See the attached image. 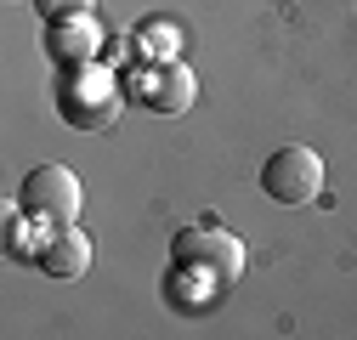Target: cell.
<instances>
[{"mask_svg": "<svg viewBox=\"0 0 357 340\" xmlns=\"http://www.w3.org/2000/svg\"><path fill=\"white\" fill-rule=\"evenodd\" d=\"M40 17L46 23H63V17H85V12H97V0H34Z\"/></svg>", "mask_w": 357, "mask_h": 340, "instance_id": "obj_8", "label": "cell"}, {"mask_svg": "<svg viewBox=\"0 0 357 340\" xmlns=\"http://www.w3.org/2000/svg\"><path fill=\"white\" fill-rule=\"evenodd\" d=\"M193 97H199V79H193V68L182 57H159L148 68V79H142V102L153 114H188Z\"/></svg>", "mask_w": 357, "mask_h": 340, "instance_id": "obj_5", "label": "cell"}, {"mask_svg": "<svg viewBox=\"0 0 357 340\" xmlns=\"http://www.w3.org/2000/svg\"><path fill=\"white\" fill-rule=\"evenodd\" d=\"M17 204H23V216L34 227H74L85 193H79V176L68 164H34L23 176V199Z\"/></svg>", "mask_w": 357, "mask_h": 340, "instance_id": "obj_3", "label": "cell"}, {"mask_svg": "<svg viewBox=\"0 0 357 340\" xmlns=\"http://www.w3.org/2000/svg\"><path fill=\"white\" fill-rule=\"evenodd\" d=\"M238 278H244V244H238L227 227H193V233L176 238L165 284L193 289L199 301H210V295L233 289Z\"/></svg>", "mask_w": 357, "mask_h": 340, "instance_id": "obj_1", "label": "cell"}, {"mask_svg": "<svg viewBox=\"0 0 357 340\" xmlns=\"http://www.w3.org/2000/svg\"><path fill=\"white\" fill-rule=\"evenodd\" d=\"M261 193L273 204H312L324 193V159L312 148H301V142H284L261 164Z\"/></svg>", "mask_w": 357, "mask_h": 340, "instance_id": "obj_4", "label": "cell"}, {"mask_svg": "<svg viewBox=\"0 0 357 340\" xmlns=\"http://www.w3.org/2000/svg\"><path fill=\"white\" fill-rule=\"evenodd\" d=\"M46 52H52L63 68H74V63H97V52H102V29H97V17L85 12V17L46 23Z\"/></svg>", "mask_w": 357, "mask_h": 340, "instance_id": "obj_7", "label": "cell"}, {"mask_svg": "<svg viewBox=\"0 0 357 340\" xmlns=\"http://www.w3.org/2000/svg\"><path fill=\"white\" fill-rule=\"evenodd\" d=\"M125 97H119V85L102 63H74L63 68L57 79V114L74 125V131H108V125L119 119Z\"/></svg>", "mask_w": 357, "mask_h": 340, "instance_id": "obj_2", "label": "cell"}, {"mask_svg": "<svg viewBox=\"0 0 357 340\" xmlns=\"http://www.w3.org/2000/svg\"><path fill=\"white\" fill-rule=\"evenodd\" d=\"M34 261H40V272H46V278L74 284V278H85V267H91V238H85L79 227H52Z\"/></svg>", "mask_w": 357, "mask_h": 340, "instance_id": "obj_6", "label": "cell"}, {"mask_svg": "<svg viewBox=\"0 0 357 340\" xmlns=\"http://www.w3.org/2000/svg\"><path fill=\"white\" fill-rule=\"evenodd\" d=\"M142 40H148V46H153L159 57H170V52H176V29H165V23H153V29L142 34Z\"/></svg>", "mask_w": 357, "mask_h": 340, "instance_id": "obj_9", "label": "cell"}]
</instances>
